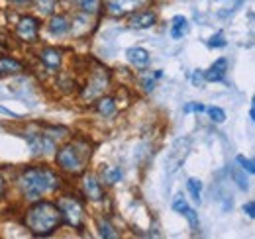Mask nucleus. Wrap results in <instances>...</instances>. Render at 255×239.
<instances>
[{"mask_svg":"<svg viewBox=\"0 0 255 239\" xmlns=\"http://www.w3.org/2000/svg\"><path fill=\"white\" fill-rule=\"evenodd\" d=\"M18 186L26 200L35 202V200H41L43 196L55 192L61 186V179L57 173H53L47 167H30L20 173Z\"/></svg>","mask_w":255,"mask_h":239,"instance_id":"1","label":"nucleus"},{"mask_svg":"<svg viewBox=\"0 0 255 239\" xmlns=\"http://www.w3.org/2000/svg\"><path fill=\"white\" fill-rule=\"evenodd\" d=\"M24 224L30 230V234L37 236V238H47L53 232H57V228L63 224V218H61L57 204L47 202V200H35L32 206L26 210Z\"/></svg>","mask_w":255,"mask_h":239,"instance_id":"2","label":"nucleus"},{"mask_svg":"<svg viewBox=\"0 0 255 239\" xmlns=\"http://www.w3.org/2000/svg\"><path fill=\"white\" fill-rule=\"evenodd\" d=\"M91 155H93V145L89 143V139H73L65 143L63 147L55 149V163L59 171L71 177H77L87 171Z\"/></svg>","mask_w":255,"mask_h":239,"instance_id":"3","label":"nucleus"},{"mask_svg":"<svg viewBox=\"0 0 255 239\" xmlns=\"http://www.w3.org/2000/svg\"><path fill=\"white\" fill-rule=\"evenodd\" d=\"M57 208L61 212V218L67 226L75 228V230H83L85 228V206L79 198L71 196V194H63L59 200H57Z\"/></svg>","mask_w":255,"mask_h":239,"instance_id":"4","label":"nucleus"},{"mask_svg":"<svg viewBox=\"0 0 255 239\" xmlns=\"http://www.w3.org/2000/svg\"><path fill=\"white\" fill-rule=\"evenodd\" d=\"M108 85H110V73L106 69H95L91 73V77H89V83L85 85V89L81 92L83 94V100L91 102V100L100 98L106 92Z\"/></svg>","mask_w":255,"mask_h":239,"instance_id":"5","label":"nucleus"},{"mask_svg":"<svg viewBox=\"0 0 255 239\" xmlns=\"http://www.w3.org/2000/svg\"><path fill=\"white\" fill-rule=\"evenodd\" d=\"M149 0H104V8H106V12L110 16L120 18V16H126V14H131V12L139 10Z\"/></svg>","mask_w":255,"mask_h":239,"instance_id":"6","label":"nucleus"},{"mask_svg":"<svg viewBox=\"0 0 255 239\" xmlns=\"http://www.w3.org/2000/svg\"><path fill=\"white\" fill-rule=\"evenodd\" d=\"M39 26L41 22L33 16H22L16 24V35L22 39V41H28V43H33L37 41V35H39Z\"/></svg>","mask_w":255,"mask_h":239,"instance_id":"7","label":"nucleus"},{"mask_svg":"<svg viewBox=\"0 0 255 239\" xmlns=\"http://www.w3.org/2000/svg\"><path fill=\"white\" fill-rule=\"evenodd\" d=\"M189 147H191V141L187 137L185 139H177L173 143V147H171L169 155H167V169H169V173H175L183 165V161L187 159Z\"/></svg>","mask_w":255,"mask_h":239,"instance_id":"8","label":"nucleus"},{"mask_svg":"<svg viewBox=\"0 0 255 239\" xmlns=\"http://www.w3.org/2000/svg\"><path fill=\"white\" fill-rule=\"evenodd\" d=\"M26 139L33 155H53L57 149L53 137H49L47 133H30Z\"/></svg>","mask_w":255,"mask_h":239,"instance_id":"9","label":"nucleus"},{"mask_svg":"<svg viewBox=\"0 0 255 239\" xmlns=\"http://www.w3.org/2000/svg\"><path fill=\"white\" fill-rule=\"evenodd\" d=\"M83 194L93 202L104 200V186H102V182L96 175H85L83 177Z\"/></svg>","mask_w":255,"mask_h":239,"instance_id":"10","label":"nucleus"},{"mask_svg":"<svg viewBox=\"0 0 255 239\" xmlns=\"http://www.w3.org/2000/svg\"><path fill=\"white\" fill-rule=\"evenodd\" d=\"M155 22H157V14L153 10H141V12H135V14L131 12L128 26L131 30H147V28L155 26Z\"/></svg>","mask_w":255,"mask_h":239,"instance_id":"11","label":"nucleus"},{"mask_svg":"<svg viewBox=\"0 0 255 239\" xmlns=\"http://www.w3.org/2000/svg\"><path fill=\"white\" fill-rule=\"evenodd\" d=\"M47 30L55 37H63V35H67L71 31V22L63 14H51V18L47 22Z\"/></svg>","mask_w":255,"mask_h":239,"instance_id":"12","label":"nucleus"},{"mask_svg":"<svg viewBox=\"0 0 255 239\" xmlns=\"http://www.w3.org/2000/svg\"><path fill=\"white\" fill-rule=\"evenodd\" d=\"M37 57H39V61H41L47 69H51V71L59 69V67H61V61H63V55H61V51H59L57 47H43Z\"/></svg>","mask_w":255,"mask_h":239,"instance_id":"13","label":"nucleus"},{"mask_svg":"<svg viewBox=\"0 0 255 239\" xmlns=\"http://www.w3.org/2000/svg\"><path fill=\"white\" fill-rule=\"evenodd\" d=\"M24 71V63L10 55H0V77L8 75H20Z\"/></svg>","mask_w":255,"mask_h":239,"instance_id":"14","label":"nucleus"},{"mask_svg":"<svg viewBox=\"0 0 255 239\" xmlns=\"http://www.w3.org/2000/svg\"><path fill=\"white\" fill-rule=\"evenodd\" d=\"M226 71H228V59L220 57L208 71H204V81H208V83H220V81H224V77H226Z\"/></svg>","mask_w":255,"mask_h":239,"instance_id":"15","label":"nucleus"},{"mask_svg":"<svg viewBox=\"0 0 255 239\" xmlns=\"http://www.w3.org/2000/svg\"><path fill=\"white\" fill-rule=\"evenodd\" d=\"M126 57L135 69H145L149 65V61H151L149 51H145L143 47H131V49H128Z\"/></svg>","mask_w":255,"mask_h":239,"instance_id":"16","label":"nucleus"},{"mask_svg":"<svg viewBox=\"0 0 255 239\" xmlns=\"http://www.w3.org/2000/svg\"><path fill=\"white\" fill-rule=\"evenodd\" d=\"M89 30H91V20H89V14L79 12V14L73 18V22H71V31H73V35L81 37V35L89 33Z\"/></svg>","mask_w":255,"mask_h":239,"instance_id":"17","label":"nucleus"},{"mask_svg":"<svg viewBox=\"0 0 255 239\" xmlns=\"http://www.w3.org/2000/svg\"><path fill=\"white\" fill-rule=\"evenodd\" d=\"M96 112L100 116H104V118L114 116V112H116V100L112 96H100V98H96Z\"/></svg>","mask_w":255,"mask_h":239,"instance_id":"18","label":"nucleus"},{"mask_svg":"<svg viewBox=\"0 0 255 239\" xmlns=\"http://www.w3.org/2000/svg\"><path fill=\"white\" fill-rule=\"evenodd\" d=\"M120 179H122L120 167H104V169L100 171V182H104V184H108V186L120 182Z\"/></svg>","mask_w":255,"mask_h":239,"instance_id":"19","label":"nucleus"},{"mask_svg":"<svg viewBox=\"0 0 255 239\" xmlns=\"http://www.w3.org/2000/svg\"><path fill=\"white\" fill-rule=\"evenodd\" d=\"M73 4H75V8H77L79 12L93 16V14H96V12L100 10L102 0H73Z\"/></svg>","mask_w":255,"mask_h":239,"instance_id":"20","label":"nucleus"},{"mask_svg":"<svg viewBox=\"0 0 255 239\" xmlns=\"http://www.w3.org/2000/svg\"><path fill=\"white\" fill-rule=\"evenodd\" d=\"M96 228H98V236L104 239H116L120 238V234L114 230V226L106 220V218H100L98 222H96Z\"/></svg>","mask_w":255,"mask_h":239,"instance_id":"21","label":"nucleus"},{"mask_svg":"<svg viewBox=\"0 0 255 239\" xmlns=\"http://www.w3.org/2000/svg\"><path fill=\"white\" fill-rule=\"evenodd\" d=\"M187 31H189V22H187V18L175 16V18H173V26H171V35H173L175 39H181Z\"/></svg>","mask_w":255,"mask_h":239,"instance_id":"22","label":"nucleus"},{"mask_svg":"<svg viewBox=\"0 0 255 239\" xmlns=\"http://www.w3.org/2000/svg\"><path fill=\"white\" fill-rule=\"evenodd\" d=\"M187 188L191 192L192 200L194 202H200V196H202V182L198 179H189L187 180Z\"/></svg>","mask_w":255,"mask_h":239,"instance_id":"23","label":"nucleus"},{"mask_svg":"<svg viewBox=\"0 0 255 239\" xmlns=\"http://www.w3.org/2000/svg\"><path fill=\"white\" fill-rule=\"evenodd\" d=\"M232 177H234V180L238 182V186H240L242 190H248V188H250V180L246 177V171H244V169L234 167V169H232Z\"/></svg>","mask_w":255,"mask_h":239,"instance_id":"24","label":"nucleus"},{"mask_svg":"<svg viewBox=\"0 0 255 239\" xmlns=\"http://www.w3.org/2000/svg\"><path fill=\"white\" fill-rule=\"evenodd\" d=\"M206 112H208V116L212 121H216V123H222L224 120H226V112H224L222 108H218V106H210V108H204Z\"/></svg>","mask_w":255,"mask_h":239,"instance_id":"25","label":"nucleus"},{"mask_svg":"<svg viewBox=\"0 0 255 239\" xmlns=\"http://www.w3.org/2000/svg\"><path fill=\"white\" fill-rule=\"evenodd\" d=\"M37 6H39V12L45 14V16H51L53 10H55V0H35Z\"/></svg>","mask_w":255,"mask_h":239,"instance_id":"26","label":"nucleus"},{"mask_svg":"<svg viewBox=\"0 0 255 239\" xmlns=\"http://www.w3.org/2000/svg\"><path fill=\"white\" fill-rule=\"evenodd\" d=\"M236 161H238V163L242 165V169H244V171H248L250 175H254L255 173V163L252 161V159H246L244 155H238V159H236Z\"/></svg>","mask_w":255,"mask_h":239,"instance_id":"27","label":"nucleus"},{"mask_svg":"<svg viewBox=\"0 0 255 239\" xmlns=\"http://www.w3.org/2000/svg\"><path fill=\"white\" fill-rule=\"evenodd\" d=\"M173 210L179 212V214H185V212L189 210V204H187V200H185L183 196H177V198L173 200Z\"/></svg>","mask_w":255,"mask_h":239,"instance_id":"28","label":"nucleus"},{"mask_svg":"<svg viewBox=\"0 0 255 239\" xmlns=\"http://www.w3.org/2000/svg\"><path fill=\"white\" fill-rule=\"evenodd\" d=\"M183 216H185V218L189 220V224H191V230H192V232H196V230H198V216H196V212H194L192 208H189L187 212H185V214H183Z\"/></svg>","mask_w":255,"mask_h":239,"instance_id":"29","label":"nucleus"},{"mask_svg":"<svg viewBox=\"0 0 255 239\" xmlns=\"http://www.w3.org/2000/svg\"><path fill=\"white\" fill-rule=\"evenodd\" d=\"M208 47H226V39L222 33H216L208 39Z\"/></svg>","mask_w":255,"mask_h":239,"instance_id":"30","label":"nucleus"},{"mask_svg":"<svg viewBox=\"0 0 255 239\" xmlns=\"http://www.w3.org/2000/svg\"><path fill=\"white\" fill-rule=\"evenodd\" d=\"M191 112H204V104H200V102H189L185 106V114H191Z\"/></svg>","mask_w":255,"mask_h":239,"instance_id":"31","label":"nucleus"},{"mask_svg":"<svg viewBox=\"0 0 255 239\" xmlns=\"http://www.w3.org/2000/svg\"><path fill=\"white\" fill-rule=\"evenodd\" d=\"M141 87L145 92H151V90L155 89V77H145V79H141Z\"/></svg>","mask_w":255,"mask_h":239,"instance_id":"32","label":"nucleus"},{"mask_svg":"<svg viewBox=\"0 0 255 239\" xmlns=\"http://www.w3.org/2000/svg\"><path fill=\"white\" fill-rule=\"evenodd\" d=\"M191 81L194 87H202V85H204V73H202V71H194Z\"/></svg>","mask_w":255,"mask_h":239,"instance_id":"33","label":"nucleus"},{"mask_svg":"<svg viewBox=\"0 0 255 239\" xmlns=\"http://www.w3.org/2000/svg\"><path fill=\"white\" fill-rule=\"evenodd\" d=\"M244 212H246V214H248V216L254 220V218H255V202H254V200H250L248 204H244Z\"/></svg>","mask_w":255,"mask_h":239,"instance_id":"34","label":"nucleus"},{"mask_svg":"<svg viewBox=\"0 0 255 239\" xmlns=\"http://www.w3.org/2000/svg\"><path fill=\"white\" fill-rule=\"evenodd\" d=\"M12 4H18V6H30L33 0H10Z\"/></svg>","mask_w":255,"mask_h":239,"instance_id":"35","label":"nucleus"},{"mask_svg":"<svg viewBox=\"0 0 255 239\" xmlns=\"http://www.w3.org/2000/svg\"><path fill=\"white\" fill-rule=\"evenodd\" d=\"M2 192H4V179H2V175H0V198H2Z\"/></svg>","mask_w":255,"mask_h":239,"instance_id":"36","label":"nucleus"},{"mask_svg":"<svg viewBox=\"0 0 255 239\" xmlns=\"http://www.w3.org/2000/svg\"><path fill=\"white\" fill-rule=\"evenodd\" d=\"M250 120H252V121L255 120V108L254 106H252V110H250Z\"/></svg>","mask_w":255,"mask_h":239,"instance_id":"37","label":"nucleus"}]
</instances>
